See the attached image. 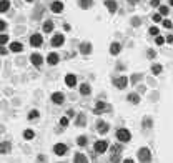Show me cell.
I'll list each match as a JSON object with an SVG mask.
<instances>
[{
	"label": "cell",
	"instance_id": "6da1fadb",
	"mask_svg": "<svg viewBox=\"0 0 173 163\" xmlns=\"http://www.w3.org/2000/svg\"><path fill=\"white\" fill-rule=\"evenodd\" d=\"M138 160L142 163H150L151 160V151L146 148V146H143V148H140L138 150Z\"/></svg>",
	"mask_w": 173,
	"mask_h": 163
},
{
	"label": "cell",
	"instance_id": "7a4b0ae2",
	"mask_svg": "<svg viewBox=\"0 0 173 163\" xmlns=\"http://www.w3.org/2000/svg\"><path fill=\"white\" fill-rule=\"evenodd\" d=\"M116 138H118V141H130L132 140V133L128 132L127 128H120V130H116Z\"/></svg>",
	"mask_w": 173,
	"mask_h": 163
},
{
	"label": "cell",
	"instance_id": "3957f363",
	"mask_svg": "<svg viewBox=\"0 0 173 163\" xmlns=\"http://www.w3.org/2000/svg\"><path fill=\"white\" fill-rule=\"evenodd\" d=\"M107 148H108V143H107L105 140H98V141H95V145H93L95 153H105Z\"/></svg>",
	"mask_w": 173,
	"mask_h": 163
},
{
	"label": "cell",
	"instance_id": "277c9868",
	"mask_svg": "<svg viewBox=\"0 0 173 163\" xmlns=\"http://www.w3.org/2000/svg\"><path fill=\"white\" fill-rule=\"evenodd\" d=\"M67 151H68V146L65 145V143H55L53 145V153L58 155V157H63Z\"/></svg>",
	"mask_w": 173,
	"mask_h": 163
},
{
	"label": "cell",
	"instance_id": "5b68a950",
	"mask_svg": "<svg viewBox=\"0 0 173 163\" xmlns=\"http://www.w3.org/2000/svg\"><path fill=\"white\" fill-rule=\"evenodd\" d=\"M42 43H43V37L40 33H33L30 37V45L32 47H40Z\"/></svg>",
	"mask_w": 173,
	"mask_h": 163
},
{
	"label": "cell",
	"instance_id": "8992f818",
	"mask_svg": "<svg viewBox=\"0 0 173 163\" xmlns=\"http://www.w3.org/2000/svg\"><path fill=\"white\" fill-rule=\"evenodd\" d=\"M108 130H110V125L105 122V120H98V122H97V132H98V133L103 135V133H107Z\"/></svg>",
	"mask_w": 173,
	"mask_h": 163
},
{
	"label": "cell",
	"instance_id": "52a82bcc",
	"mask_svg": "<svg viewBox=\"0 0 173 163\" xmlns=\"http://www.w3.org/2000/svg\"><path fill=\"white\" fill-rule=\"evenodd\" d=\"M65 43V37L62 33H55L52 37V45L53 47H62Z\"/></svg>",
	"mask_w": 173,
	"mask_h": 163
},
{
	"label": "cell",
	"instance_id": "ba28073f",
	"mask_svg": "<svg viewBox=\"0 0 173 163\" xmlns=\"http://www.w3.org/2000/svg\"><path fill=\"white\" fill-rule=\"evenodd\" d=\"M52 102L55 105H62L65 102V95L62 92H53L52 93Z\"/></svg>",
	"mask_w": 173,
	"mask_h": 163
},
{
	"label": "cell",
	"instance_id": "9c48e42d",
	"mask_svg": "<svg viewBox=\"0 0 173 163\" xmlns=\"http://www.w3.org/2000/svg\"><path fill=\"white\" fill-rule=\"evenodd\" d=\"M113 83H115L116 88L123 90V88L128 85V78H127V77H118V78H115V80H113Z\"/></svg>",
	"mask_w": 173,
	"mask_h": 163
},
{
	"label": "cell",
	"instance_id": "30bf717a",
	"mask_svg": "<svg viewBox=\"0 0 173 163\" xmlns=\"http://www.w3.org/2000/svg\"><path fill=\"white\" fill-rule=\"evenodd\" d=\"M30 62H32V65H35V67H40V65L43 63V57H42L40 53H32V55H30Z\"/></svg>",
	"mask_w": 173,
	"mask_h": 163
},
{
	"label": "cell",
	"instance_id": "8fae6325",
	"mask_svg": "<svg viewBox=\"0 0 173 163\" xmlns=\"http://www.w3.org/2000/svg\"><path fill=\"white\" fill-rule=\"evenodd\" d=\"M65 85L70 88H73L77 85V77L73 75V73H68V75L65 77Z\"/></svg>",
	"mask_w": 173,
	"mask_h": 163
},
{
	"label": "cell",
	"instance_id": "7c38bea8",
	"mask_svg": "<svg viewBox=\"0 0 173 163\" xmlns=\"http://www.w3.org/2000/svg\"><path fill=\"white\" fill-rule=\"evenodd\" d=\"M50 8H52L53 13H62V12H63V3H62L60 0H55V2H52V7H50Z\"/></svg>",
	"mask_w": 173,
	"mask_h": 163
},
{
	"label": "cell",
	"instance_id": "4fadbf2b",
	"mask_svg": "<svg viewBox=\"0 0 173 163\" xmlns=\"http://www.w3.org/2000/svg\"><path fill=\"white\" fill-rule=\"evenodd\" d=\"M80 52L83 53V55L92 53V43H90V42H83V43H80Z\"/></svg>",
	"mask_w": 173,
	"mask_h": 163
},
{
	"label": "cell",
	"instance_id": "5bb4252c",
	"mask_svg": "<svg viewBox=\"0 0 173 163\" xmlns=\"http://www.w3.org/2000/svg\"><path fill=\"white\" fill-rule=\"evenodd\" d=\"M58 60H60V58H58V55L55 52H52V53H48V55H47V63H48V65H57Z\"/></svg>",
	"mask_w": 173,
	"mask_h": 163
},
{
	"label": "cell",
	"instance_id": "9a60e30c",
	"mask_svg": "<svg viewBox=\"0 0 173 163\" xmlns=\"http://www.w3.org/2000/svg\"><path fill=\"white\" fill-rule=\"evenodd\" d=\"M93 111H95L97 115H98V113H103V111H108V105L103 103V102H98V103L95 105V110H93Z\"/></svg>",
	"mask_w": 173,
	"mask_h": 163
},
{
	"label": "cell",
	"instance_id": "2e32d148",
	"mask_svg": "<svg viewBox=\"0 0 173 163\" xmlns=\"http://www.w3.org/2000/svg\"><path fill=\"white\" fill-rule=\"evenodd\" d=\"M10 151H12V145L8 141H2V143H0V153H2V155H7V153H10Z\"/></svg>",
	"mask_w": 173,
	"mask_h": 163
},
{
	"label": "cell",
	"instance_id": "e0dca14e",
	"mask_svg": "<svg viewBox=\"0 0 173 163\" xmlns=\"http://www.w3.org/2000/svg\"><path fill=\"white\" fill-rule=\"evenodd\" d=\"M73 163H88V157L83 153H75L73 157Z\"/></svg>",
	"mask_w": 173,
	"mask_h": 163
},
{
	"label": "cell",
	"instance_id": "ac0fdd59",
	"mask_svg": "<svg viewBox=\"0 0 173 163\" xmlns=\"http://www.w3.org/2000/svg\"><path fill=\"white\" fill-rule=\"evenodd\" d=\"M105 5H107V8H108L110 13H115L116 8H118V5H116L115 0H107V2H105Z\"/></svg>",
	"mask_w": 173,
	"mask_h": 163
},
{
	"label": "cell",
	"instance_id": "d6986e66",
	"mask_svg": "<svg viewBox=\"0 0 173 163\" xmlns=\"http://www.w3.org/2000/svg\"><path fill=\"white\" fill-rule=\"evenodd\" d=\"M120 50H121V45L118 43V42H113V43L110 45V53H112V55H118Z\"/></svg>",
	"mask_w": 173,
	"mask_h": 163
},
{
	"label": "cell",
	"instance_id": "ffe728a7",
	"mask_svg": "<svg viewBox=\"0 0 173 163\" xmlns=\"http://www.w3.org/2000/svg\"><path fill=\"white\" fill-rule=\"evenodd\" d=\"M10 50H12V52H15V53H17V52H22V50H23V45L20 43V42H12V43H10Z\"/></svg>",
	"mask_w": 173,
	"mask_h": 163
},
{
	"label": "cell",
	"instance_id": "44dd1931",
	"mask_svg": "<svg viewBox=\"0 0 173 163\" xmlns=\"http://www.w3.org/2000/svg\"><path fill=\"white\" fill-rule=\"evenodd\" d=\"M10 8V0H0V13H3Z\"/></svg>",
	"mask_w": 173,
	"mask_h": 163
},
{
	"label": "cell",
	"instance_id": "7402d4cb",
	"mask_svg": "<svg viewBox=\"0 0 173 163\" xmlns=\"http://www.w3.org/2000/svg\"><path fill=\"white\" fill-rule=\"evenodd\" d=\"M90 92H92V87H90L88 83H82L80 85V93L82 95H90Z\"/></svg>",
	"mask_w": 173,
	"mask_h": 163
},
{
	"label": "cell",
	"instance_id": "603a6c76",
	"mask_svg": "<svg viewBox=\"0 0 173 163\" xmlns=\"http://www.w3.org/2000/svg\"><path fill=\"white\" fill-rule=\"evenodd\" d=\"M85 122H86V118H85V115L83 113H78L77 115V127H85Z\"/></svg>",
	"mask_w": 173,
	"mask_h": 163
},
{
	"label": "cell",
	"instance_id": "cb8c5ba5",
	"mask_svg": "<svg viewBox=\"0 0 173 163\" xmlns=\"http://www.w3.org/2000/svg\"><path fill=\"white\" fill-rule=\"evenodd\" d=\"M42 29H43V32L50 33V32L53 30V22H52V20H47V22H43V27H42Z\"/></svg>",
	"mask_w": 173,
	"mask_h": 163
},
{
	"label": "cell",
	"instance_id": "d4e9b609",
	"mask_svg": "<svg viewBox=\"0 0 173 163\" xmlns=\"http://www.w3.org/2000/svg\"><path fill=\"white\" fill-rule=\"evenodd\" d=\"M92 3H93V0H78V5H80V8H90L92 7Z\"/></svg>",
	"mask_w": 173,
	"mask_h": 163
},
{
	"label": "cell",
	"instance_id": "484cf974",
	"mask_svg": "<svg viewBox=\"0 0 173 163\" xmlns=\"http://www.w3.org/2000/svg\"><path fill=\"white\" fill-rule=\"evenodd\" d=\"M86 143H88V138H86L85 135H80V137L77 138V145L78 146H85Z\"/></svg>",
	"mask_w": 173,
	"mask_h": 163
},
{
	"label": "cell",
	"instance_id": "4316f807",
	"mask_svg": "<svg viewBox=\"0 0 173 163\" xmlns=\"http://www.w3.org/2000/svg\"><path fill=\"white\" fill-rule=\"evenodd\" d=\"M23 138L25 140H33L35 138V132L33 130H25V132H23Z\"/></svg>",
	"mask_w": 173,
	"mask_h": 163
},
{
	"label": "cell",
	"instance_id": "83f0119b",
	"mask_svg": "<svg viewBox=\"0 0 173 163\" xmlns=\"http://www.w3.org/2000/svg\"><path fill=\"white\" fill-rule=\"evenodd\" d=\"M162 65H158V63H155V65H151V73L153 75H160L162 73Z\"/></svg>",
	"mask_w": 173,
	"mask_h": 163
},
{
	"label": "cell",
	"instance_id": "f1b7e54d",
	"mask_svg": "<svg viewBox=\"0 0 173 163\" xmlns=\"http://www.w3.org/2000/svg\"><path fill=\"white\" fill-rule=\"evenodd\" d=\"M128 102H132V103H138L140 97L137 95V93H130V95H128Z\"/></svg>",
	"mask_w": 173,
	"mask_h": 163
},
{
	"label": "cell",
	"instance_id": "f546056e",
	"mask_svg": "<svg viewBox=\"0 0 173 163\" xmlns=\"http://www.w3.org/2000/svg\"><path fill=\"white\" fill-rule=\"evenodd\" d=\"M8 43V35L7 33H0V47H3Z\"/></svg>",
	"mask_w": 173,
	"mask_h": 163
},
{
	"label": "cell",
	"instance_id": "4dcf8cb0",
	"mask_svg": "<svg viewBox=\"0 0 173 163\" xmlns=\"http://www.w3.org/2000/svg\"><path fill=\"white\" fill-rule=\"evenodd\" d=\"M40 116V113H38V110H32L29 113V120H35V118H38Z\"/></svg>",
	"mask_w": 173,
	"mask_h": 163
},
{
	"label": "cell",
	"instance_id": "1f68e13d",
	"mask_svg": "<svg viewBox=\"0 0 173 163\" xmlns=\"http://www.w3.org/2000/svg\"><path fill=\"white\" fill-rule=\"evenodd\" d=\"M121 151V145H113L112 146V155H118Z\"/></svg>",
	"mask_w": 173,
	"mask_h": 163
},
{
	"label": "cell",
	"instance_id": "d6a6232c",
	"mask_svg": "<svg viewBox=\"0 0 173 163\" xmlns=\"http://www.w3.org/2000/svg\"><path fill=\"white\" fill-rule=\"evenodd\" d=\"M60 127H68V116H62L60 118Z\"/></svg>",
	"mask_w": 173,
	"mask_h": 163
},
{
	"label": "cell",
	"instance_id": "836d02e7",
	"mask_svg": "<svg viewBox=\"0 0 173 163\" xmlns=\"http://www.w3.org/2000/svg\"><path fill=\"white\" fill-rule=\"evenodd\" d=\"M168 13H170V8H168L167 5L160 7V15H168Z\"/></svg>",
	"mask_w": 173,
	"mask_h": 163
},
{
	"label": "cell",
	"instance_id": "e575fe53",
	"mask_svg": "<svg viewBox=\"0 0 173 163\" xmlns=\"http://www.w3.org/2000/svg\"><path fill=\"white\" fill-rule=\"evenodd\" d=\"M151 127V118H143V128H150Z\"/></svg>",
	"mask_w": 173,
	"mask_h": 163
},
{
	"label": "cell",
	"instance_id": "d590c367",
	"mask_svg": "<svg viewBox=\"0 0 173 163\" xmlns=\"http://www.w3.org/2000/svg\"><path fill=\"white\" fill-rule=\"evenodd\" d=\"M155 43H156V45H163V43H165V38H163V37H160V35H158V37H156V38H155Z\"/></svg>",
	"mask_w": 173,
	"mask_h": 163
},
{
	"label": "cell",
	"instance_id": "8d00e7d4",
	"mask_svg": "<svg viewBox=\"0 0 173 163\" xmlns=\"http://www.w3.org/2000/svg\"><path fill=\"white\" fill-rule=\"evenodd\" d=\"M158 32H160V30L156 29V27H151V29H150V33L155 35V37H158Z\"/></svg>",
	"mask_w": 173,
	"mask_h": 163
},
{
	"label": "cell",
	"instance_id": "74e56055",
	"mask_svg": "<svg viewBox=\"0 0 173 163\" xmlns=\"http://www.w3.org/2000/svg\"><path fill=\"white\" fill-rule=\"evenodd\" d=\"M163 27L165 29H172V22L170 20H163Z\"/></svg>",
	"mask_w": 173,
	"mask_h": 163
},
{
	"label": "cell",
	"instance_id": "f35d334b",
	"mask_svg": "<svg viewBox=\"0 0 173 163\" xmlns=\"http://www.w3.org/2000/svg\"><path fill=\"white\" fill-rule=\"evenodd\" d=\"M153 20H155V22H160V20H162V15H160V13H153Z\"/></svg>",
	"mask_w": 173,
	"mask_h": 163
},
{
	"label": "cell",
	"instance_id": "ab89813d",
	"mask_svg": "<svg viewBox=\"0 0 173 163\" xmlns=\"http://www.w3.org/2000/svg\"><path fill=\"white\" fill-rule=\"evenodd\" d=\"M45 160H47L45 155H38V158H37V162L38 163H45Z\"/></svg>",
	"mask_w": 173,
	"mask_h": 163
},
{
	"label": "cell",
	"instance_id": "60d3db41",
	"mask_svg": "<svg viewBox=\"0 0 173 163\" xmlns=\"http://www.w3.org/2000/svg\"><path fill=\"white\" fill-rule=\"evenodd\" d=\"M110 160H112V163H116L118 160H120V157H118V155H112V158H110Z\"/></svg>",
	"mask_w": 173,
	"mask_h": 163
},
{
	"label": "cell",
	"instance_id": "b9f144b4",
	"mask_svg": "<svg viewBox=\"0 0 173 163\" xmlns=\"http://www.w3.org/2000/svg\"><path fill=\"white\" fill-rule=\"evenodd\" d=\"M7 29V23L3 22V20H0V32H2V30H5Z\"/></svg>",
	"mask_w": 173,
	"mask_h": 163
},
{
	"label": "cell",
	"instance_id": "7bdbcfd3",
	"mask_svg": "<svg viewBox=\"0 0 173 163\" xmlns=\"http://www.w3.org/2000/svg\"><path fill=\"white\" fill-rule=\"evenodd\" d=\"M151 5H153V7H158V5H160V0H151Z\"/></svg>",
	"mask_w": 173,
	"mask_h": 163
},
{
	"label": "cell",
	"instance_id": "ee69618b",
	"mask_svg": "<svg viewBox=\"0 0 173 163\" xmlns=\"http://www.w3.org/2000/svg\"><path fill=\"white\" fill-rule=\"evenodd\" d=\"M148 55H150V58H155L156 57V53L153 52V50H148Z\"/></svg>",
	"mask_w": 173,
	"mask_h": 163
},
{
	"label": "cell",
	"instance_id": "f6af8a7d",
	"mask_svg": "<svg viewBox=\"0 0 173 163\" xmlns=\"http://www.w3.org/2000/svg\"><path fill=\"white\" fill-rule=\"evenodd\" d=\"M67 116H75V111H73V110H68V111H67Z\"/></svg>",
	"mask_w": 173,
	"mask_h": 163
},
{
	"label": "cell",
	"instance_id": "bcb514c9",
	"mask_svg": "<svg viewBox=\"0 0 173 163\" xmlns=\"http://www.w3.org/2000/svg\"><path fill=\"white\" fill-rule=\"evenodd\" d=\"M7 53V48H3V47H0V55H5Z\"/></svg>",
	"mask_w": 173,
	"mask_h": 163
},
{
	"label": "cell",
	"instance_id": "7dc6e473",
	"mask_svg": "<svg viewBox=\"0 0 173 163\" xmlns=\"http://www.w3.org/2000/svg\"><path fill=\"white\" fill-rule=\"evenodd\" d=\"M167 42H173V35H168V37H167Z\"/></svg>",
	"mask_w": 173,
	"mask_h": 163
},
{
	"label": "cell",
	"instance_id": "c3c4849f",
	"mask_svg": "<svg viewBox=\"0 0 173 163\" xmlns=\"http://www.w3.org/2000/svg\"><path fill=\"white\" fill-rule=\"evenodd\" d=\"M123 163H133L132 158H127V160H123Z\"/></svg>",
	"mask_w": 173,
	"mask_h": 163
},
{
	"label": "cell",
	"instance_id": "681fc988",
	"mask_svg": "<svg viewBox=\"0 0 173 163\" xmlns=\"http://www.w3.org/2000/svg\"><path fill=\"white\" fill-rule=\"evenodd\" d=\"M130 2H132V3H137V0H130Z\"/></svg>",
	"mask_w": 173,
	"mask_h": 163
},
{
	"label": "cell",
	"instance_id": "f907efd6",
	"mask_svg": "<svg viewBox=\"0 0 173 163\" xmlns=\"http://www.w3.org/2000/svg\"><path fill=\"white\" fill-rule=\"evenodd\" d=\"M170 5H172V7H173V0H170Z\"/></svg>",
	"mask_w": 173,
	"mask_h": 163
},
{
	"label": "cell",
	"instance_id": "816d5d0a",
	"mask_svg": "<svg viewBox=\"0 0 173 163\" xmlns=\"http://www.w3.org/2000/svg\"><path fill=\"white\" fill-rule=\"evenodd\" d=\"M25 2H33V0H25Z\"/></svg>",
	"mask_w": 173,
	"mask_h": 163
}]
</instances>
